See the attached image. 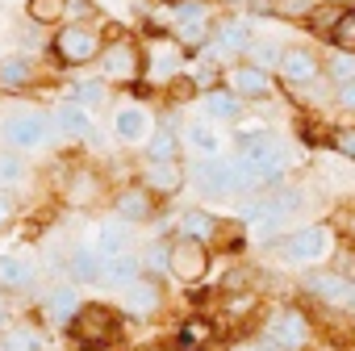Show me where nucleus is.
<instances>
[{"label":"nucleus","mask_w":355,"mask_h":351,"mask_svg":"<svg viewBox=\"0 0 355 351\" xmlns=\"http://www.w3.org/2000/svg\"><path fill=\"white\" fill-rule=\"evenodd\" d=\"M101 46H105V26L101 22H63V26H55V34L42 46V67L84 71L88 63H96Z\"/></svg>","instance_id":"obj_1"},{"label":"nucleus","mask_w":355,"mask_h":351,"mask_svg":"<svg viewBox=\"0 0 355 351\" xmlns=\"http://www.w3.org/2000/svg\"><path fill=\"white\" fill-rule=\"evenodd\" d=\"M142 55L146 51H142V42L134 34H125L121 26H105V46L96 55V76L105 84L125 88V84L142 80Z\"/></svg>","instance_id":"obj_2"},{"label":"nucleus","mask_w":355,"mask_h":351,"mask_svg":"<svg viewBox=\"0 0 355 351\" xmlns=\"http://www.w3.org/2000/svg\"><path fill=\"white\" fill-rule=\"evenodd\" d=\"M63 334L76 343V351H105L121 334V309L109 301H84Z\"/></svg>","instance_id":"obj_3"},{"label":"nucleus","mask_w":355,"mask_h":351,"mask_svg":"<svg viewBox=\"0 0 355 351\" xmlns=\"http://www.w3.org/2000/svg\"><path fill=\"white\" fill-rule=\"evenodd\" d=\"M55 142V121H51V109H34V105H17L0 117V146L9 151H42Z\"/></svg>","instance_id":"obj_4"},{"label":"nucleus","mask_w":355,"mask_h":351,"mask_svg":"<svg viewBox=\"0 0 355 351\" xmlns=\"http://www.w3.org/2000/svg\"><path fill=\"white\" fill-rule=\"evenodd\" d=\"M46 88V67L30 51H5L0 55V96H30Z\"/></svg>","instance_id":"obj_5"},{"label":"nucleus","mask_w":355,"mask_h":351,"mask_svg":"<svg viewBox=\"0 0 355 351\" xmlns=\"http://www.w3.org/2000/svg\"><path fill=\"white\" fill-rule=\"evenodd\" d=\"M105 197V176L92 163H67L63 159V176H59V201L71 209H92Z\"/></svg>","instance_id":"obj_6"},{"label":"nucleus","mask_w":355,"mask_h":351,"mask_svg":"<svg viewBox=\"0 0 355 351\" xmlns=\"http://www.w3.org/2000/svg\"><path fill=\"white\" fill-rule=\"evenodd\" d=\"M80 305H84L80 289H76V284H67V280H55V284L38 289V305H34L30 314H34L46 330H67Z\"/></svg>","instance_id":"obj_7"},{"label":"nucleus","mask_w":355,"mask_h":351,"mask_svg":"<svg viewBox=\"0 0 355 351\" xmlns=\"http://www.w3.org/2000/svg\"><path fill=\"white\" fill-rule=\"evenodd\" d=\"M167 272L180 280V284H201L205 272H209V247L171 234L167 239Z\"/></svg>","instance_id":"obj_8"},{"label":"nucleus","mask_w":355,"mask_h":351,"mask_svg":"<svg viewBox=\"0 0 355 351\" xmlns=\"http://www.w3.org/2000/svg\"><path fill=\"white\" fill-rule=\"evenodd\" d=\"M38 280H42V268L34 264V255H26V251H0V289H5L9 297L38 293Z\"/></svg>","instance_id":"obj_9"},{"label":"nucleus","mask_w":355,"mask_h":351,"mask_svg":"<svg viewBox=\"0 0 355 351\" xmlns=\"http://www.w3.org/2000/svg\"><path fill=\"white\" fill-rule=\"evenodd\" d=\"M0 351H55V334L34 318V314H17L5 330H0Z\"/></svg>","instance_id":"obj_10"},{"label":"nucleus","mask_w":355,"mask_h":351,"mask_svg":"<svg viewBox=\"0 0 355 351\" xmlns=\"http://www.w3.org/2000/svg\"><path fill=\"white\" fill-rule=\"evenodd\" d=\"M305 339H309V322L297 309H280L268 322V334L259 339V351H297Z\"/></svg>","instance_id":"obj_11"},{"label":"nucleus","mask_w":355,"mask_h":351,"mask_svg":"<svg viewBox=\"0 0 355 351\" xmlns=\"http://www.w3.org/2000/svg\"><path fill=\"white\" fill-rule=\"evenodd\" d=\"M180 63H184V46H180V42L155 38V42H150V55H142V80L167 84L171 76H180Z\"/></svg>","instance_id":"obj_12"},{"label":"nucleus","mask_w":355,"mask_h":351,"mask_svg":"<svg viewBox=\"0 0 355 351\" xmlns=\"http://www.w3.org/2000/svg\"><path fill=\"white\" fill-rule=\"evenodd\" d=\"M109 205H113V218L125 222V226H142V222H150L155 209H159V201H155L142 185H125V189H117Z\"/></svg>","instance_id":"obj_13"},{"label":"nucleus","mask_w":355,"mask_h":351,"mask_svg":"<svg viewBox=\"0 0 355 351\" xmlns=\"http://www.w3.org/2000/svg\"><path fill=\"white\" fill-rule=\"evenodd\" d=\"M184 180H189V176H184V163L180 159H163V163H142V189L159 201V197H175V193H180L184 189Z\"/></svg>","instance_id":"obj_14"},{"label":"nucleus","mask_w":355,"mask_h":351,"mask_svg":"<svg viewBox=\"0 0 355 351\" xmlns=\"http://www.w3.org/2000/svg\"><path fill=\"white\" fill-rule=\"evenodd\" d=\"M330 251V230L326 226H305V230H293L280 247V255L288 264H313Z\"/></svg>","instance_id":"obj_15"},{"label":"nucleus","mask_w":355,"mask_h":351,"mask_svg":"<svg viewBox=\"0 0 355 351\" xmlns=\"http://www.w3.org/2000/svg\"><path fill=\"white\" fill-rule=\"evenodd\" d=\"M163 309V284L155 276H138L121 289V314L130 318H150Z\"/></svg>","instance_id":"obj_16"},{"label":"nucleus","mask_w":355,"mask_h":351,"mask_svg":"<svg viewBox=\"0 0 355 351\" xmlns=\"http://www.w3.org/2000/svg\"><path fill=\"white\" fill-rule=\"evenodd\" d=\"M63 280L76 289H96L101 284V255L92 251V243H76L63 259Z\"/></svg>","instance_id":"obj_17"},{"label":"nucleus","mask_w":355,"mask_h":351,"mask_svg":"<svg viewBox=\"0 0 355 351\" xmlns=\"http://www.w3.org/2000/svg\"><path fill=\"white\" fill-rule=\"evenodd\" d=\"M30 185H34V163H30V155L0 146V193H5V197H21Z\"/></svg>","instance_id":"obj_18"},{"label":"nucleus","mask_w":355,"mask_h":351,"mask_svg":"<svg viewBox=\"0 0 355 351\" xmlns=\"http://www.w3.org/2000/svg\"><path fill=\"white\" fill-rule=\"evenodd\" d=\"M155 130V121H150V113L142 109V105H117L113 109V138L117 142H125V146H138V142H146V134Z\"/></svg>","instance_id":"obj_19"},{"label":"nucleus","mask_w":355,"mask_h":351,"mask_svg":"<svg viewBox=\"0 0 355 351\" xmlns=\"http://www.w3.org/2000/svg\"><path fill=\"white\" fill-rule=\"evenodd\" d=\"M51 121H55V134H67V138H76V142H92V138H96V121H92V113L80 109V105L59 101V105L51 109Z\"/></svg>","instance_id":"obj_20"},{"label":"nucleus","mask_w":355,"mask_h":351,"mask_svg":"<svg viewBox=\"0 0 355 351\" xmlns=\"http://www.w3.org/2000/svg\"><path fill=\"white\" fill-rule=\"evenodd\" d=\"M226 88H230L239 101H243V96H251V101H268V96H272V80H268V71H259V67H251V63L230 67Z\"/></svg>","instance_id":"obj_21"},{"label":"nucleus","mask_w":355,"mask_h":351,"mask_svg":"<svg viewBox=\"0 0 355 351\" xmlns=\"http://www.w3.org/2000/svg\"><path fill=\"white\" fill-rule=\"evenodd\" d=\"M92 251H96L101 259H113V255H125V251H134V230H130L125 222H117V218H109V222H101V226H96V239H92Z\"/></svg>","instance_id":"obj_22"},{"label":"nucleus","mask_w":355,"mask_h":351,"mask_svg":"<svg viewBox=\"0 0 355 351\" xmlns=\"http://www.w3.org/2000/svg\"><path fill=\"white\" fill-rule=\"evenodd\" d=\"M63 101L67 105H80V109H101L109 101V84L101 76H76L71 84H63Z\"/></svg>","instance_id":"obj_23"},{"label":"nucleus","mask_w":355,"mask_h":351,"mask_svg":"<svg viewBox=\"0 0 355 351\" xmlns=\"http://www.w3.org/2000/svg\"><path fill=\"white\" fill-rule=\"evenodd\" d=\"M142 276V264H138V255L134 251H125V255H113V259H101V289H125L130 280H138Z\"/></svg>","instance_id":"obj_24"},{"label":"nucleus","mask_w":355,"mask_h":351,"mask_svg":"<svg viewBox=\"0 0 355 351\" xmlns=\"http://www.w3.org/2000/svg\"><path fill=\"white\" fill-rule=\"evenodd\" d=\"M218 214H209V209H184L180 214V226H175V234H180V239H193V243H214L218 239Z\"/></svg>","instance_id":"obj_25"},{"label":"nucleus","mask_w":355,"mask_h":351,"mask_svg":"<svg viewBox=\"0 0 355 351\" xmlns=\"http://www.w3.org/2000/svg\"><path fill=\"white\" fill-rule=\"evenodd\" d=\"M21 9L34 30H55L67 22V0H21Z\"/></svg>","instance_id":"obj_26"},{"label":"nucleus","mask_w":355,"mask_h":351,"mask_svg":"<svg viewBox=\"0 0 355 351\" xmlns=\"http://www.w3.org/2000/svg\"><path fill=\"white\" fill-rule=\"evenodd\" d=\"M201 109L209 121H234L243 113V101L230 88H209V92H201Z\"/></svg>","instance_id":"obj_27"},{"label":"nucleus","mask_w":355,"mask_h":351,"mask_svg":"<svg viewBox=\"0 0 355 351\" xmlns=\"http://www.w3.org/2000/svg\"><path fill=\"white\" fill-rule=\"evenodd\" d=\"M146 159L150 163H163V159H180V134H175L171 126H155L146 134Z\"/></svg>","instance_id":"obj_28"},{"label":"nucleus","mask_w":355,"mask_h":351,"mask_svg":"<svg viewBox=\"0 0 355 351\" xmlns=\"http://www.w3.org/2000/svg\"><path fill=\"white\" fill-rule=\"evenodd\" d=\"M276 67H280L284 80H293V84H309V80L318 76V63H313L309 51H280V63H276Z\"/></svg>","instance_id":"obj_29"},{"label":"nucleus","mask_w":355,"mask_h":351,"mask_svg":"<svg viewBox=\"0 0 355 351\" xmlns=\"http://www.w3.org/2000/svg\"><path fill=\"white\" fill-rule=\"evenodd\" d=\"M272 146H276V138H272V130H268V126H247V130H239V134H234V151H239L243 159L263 155V151H272Z\"/></svg>","instance_id":"obj_30"},{"label":"nucleus","mask_w":355,"mask_h":351,"mask_svg":"<svg viewBox=\"0 0 355 351\" xmlns=\"http://www.w3.org/2000/svg\"><path fill=\"white\" fill-rule=\"evenodd\" d=\"M184 142H189L197 155H205V159H214V155L222 151V138L214 134V126H209V121H193V126L184 130Z\"/></svg>","instance_id":"obj_31"},{"label":"nucleus","mask_w":355,"mask_h":351,"mask_svg":"<svg viewBox=\"0 0 355 351\" xmlns=\"http://www.w3.org/2000/svg\"><path fill=\"white\" fill-rule=\"evenodd\" d=\"M218 51H247L251 46V26L247 22H226L222 30H218V42H214Z\"/></svg>","instance_id":"obj_32"},{"label":"nucleus","mask_w":355,"mask_h":351,"mask_svg":"<svg viewBox=\"0 0 355 351\" xmlns=\"http://www.w3.org/2000/svg\"><path fill=\"white\" fill-rule=\"evenodd\" d=\"M138 264H142V276H167V239H155L142 255H138Z\"/></svg>","instance_id":"obj_33"},{"label":"nucleus","mask_w":355,"mask_h":351,"mask_svg":"<svg viewBox=\"0 0 355 351\" xmlns=\"http://www.w3.org/2000/svg\"><path fill=\"white\" fill-rule=\"evenodd\" d=\"M209 5L205 0H171V22L175 26H189V22H205Z\"/></svg>","instance_id":"obj_34"},{"label":"nucleus","mask_w":355,"mask_h":351,"mask_svg":"<svg viewBox=\"0 0 355 351\" xmlns=\"http://www.w3.org/2000/svg\"><path fill=\"white\" fill-rule=\"evenodd\" d=\"M163 88H167L171 105H189L193 96H201V84H197V76H171Z\"/></svg>","instance_id":"obj_35"},{"label":"nucleus","mask_w":355,"mask_h":351,"mask_svg":"<svg viewBox=\"0 0 355 351\" xmlns=\"http://www.w3.org/2000/svg\"><path fill=\"white\" fill-rule=\"evenodd\" d=\"M305 289H309V293H322V301H338L351 284H347L343 276H309V280H305Z\"/></svg>","instance_id":"obj_36"},{"label":"nucleus","mask_w":355,"mask_h":351,"mask_svg":"<svg viewBox=\"0 0 355 351\" xmlns=\"http://www.w3.org/2000/svg\"><path fill=\"white\" fill-rule=\"evenodd\" d=\"M330 38H334V46H338L343 55H355V13H343V17L334 22Z\"/></svg>","instance_id":"obj_37"},{"label":"nucleus","mask_w":355,"mask_h":351,"mask_svg":"<svg viewBox=\"0 0 355 351\" xmlns=\"http://www.w3.org/2000/svg\"><path fill=\"white\" fill-rule=\"evenodd\" d=\"M338 17H343V13H338L334 5H322V9H313V13H309V30H313V34H330Z\"/></svg>","instance_id":"obj_38"},{"label":"nucleus","mask_w":355,"mask_h":351,"mask_svg":"<svg viewBox=\"0 0 355 351\" xmlns=\"http://www.w3.org/2000/svg\"><path fill=\"white\" fill-rule=\"evenodd\" d=\"M247 51H251V59H255L251 67H259V71H263V67H276V63H280V51H276L272 42H251Z\"/></svg>","instance_id":"obj_39"},{"label":"nucleus","mask_w":355,"mask_h":351,"mask_svg":"<svg viewBox=\"0 0 355 351\" xmlns=\"http://www.w3.org/2000/svg\"><path fill=\"white\" fill-rule=\"evenodd\" d=\"M67 22H96V0H67Z\"/></svg>","instance_id":"obj_40"},{"label":"nucleus","mask_w":355,"mask_h":351,"mask_svg":"<svg viewBox=\"0 0 355 351\" xmlns=\"http://www.w3.org/2000/svg\"><path fill=\"white\" fill-rule=\"evenodd\" d=\"M330 146H334L338 155L355 159V130H351V126H347V130H334V134H330Z\"/></svg>","instance_id":"obj_41"},{"label":"nucleus","mask_w":355,"mask_h":351,"mask_svg":"<svg viewBox=\"0 0 355 351\" xmlns=\"http://www.w3.org/2000/svg\"><path fill=\"white\" fill-rule=\"evenodd\" d=\"M17 222V197H5L0 193V234H9Z\"/></svg>","instance_id":"obj_42"},{"label":"nucleus","mask_w":355,"mask_h":351,"mask_svg":"<svg viewBox=\"0 0 355 351\" xmlns=\"http://www.w3.org/2000/svg\"><path fill=\"white\" fill-rule=\"evenodd\" d=\"M13 318H17V305H13V297H9L5 289H0V330H5Z\"/></svg>","instance_id":"obj_43"},{"label":"nucleus","mask_w":355,"mask_h":351,"mask_svg":"<svg viewBox=\"0 0 355 351\" xmlns=\"http://www.w3.org/2000/svg\"><path fill=\"white\" fill-rule=\"evenodd\" d=\"M330 71H334L338 80H351V76H355V63H351V55H338V59L330 63Z\"/></svg>","instance_id":"obj_44"},{"label":"nucleus","mask_w":355,"mask_h":351,"mask_svg":"<svg viewBox=\"0 0 355 351\" xmlns=\"http://www.w3.org/2000/svg\"><path fill=\"white\" fill-rule=\"evenodd\" d=\"M338 105L355 109V76H351V80H343V88H338Z\"/></svg>","instance_id":"obj_45"},{"label":"nucleus","mask_w":355,"mask_h":351,"mask_svg":"<svg viewBox=\"0 0 355 351\" xmlns=\"http://www.w3.org/2000/svg\"><path fill=\"white\" fill-rule=\"evenodd\" d=\"M0 5H17V0H0Z\"/></svg>","instance_id":"obj_46"},{"label":"nucleus","mask_w":355,"mask_h":351,"mask_svg":"<svg viewBox=\"0 0 355 351\" xmlns=\"http://www.w3.org/2000/svg\"><path fill=\"white\" fill-rule=\"evenodd\" d=\"M351 226H355V218H351Z\"/></svg>","instance_id":"obj_47"},{"label":"nucleus","mask_w":355,"mask_h":351,"mask_svg":"<svg viewBox=\"0 0 355 351\" xmlns=\"http://www.w3.org/2000/svg\"><path fill=\"white\" fill-rule=\"evenodd\" d=\"M167 5H171V0H167Z\"/></svg>","instance_id":"obj_48"}]
</instances>
